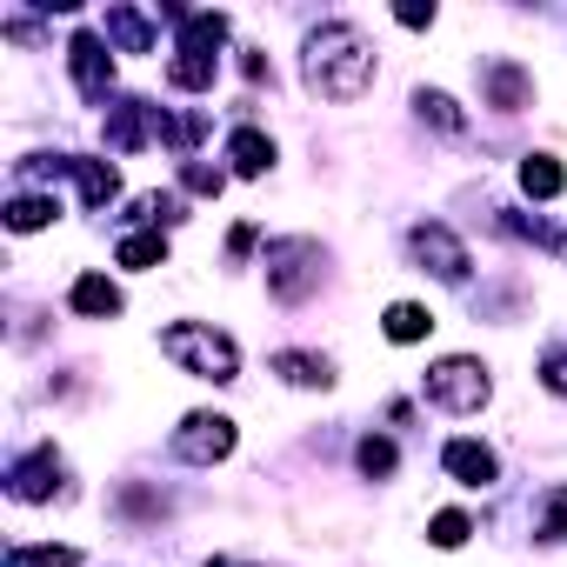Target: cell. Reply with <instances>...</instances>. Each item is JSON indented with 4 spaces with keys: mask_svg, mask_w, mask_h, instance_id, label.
I'll list each match as a JSON object with an SVG mask.
<instances>
[{
    "mask_svg": "<svg viewBox=\"0 0 567 567\" xmlns=\"http://www.w3.org/2000/svg\"><path fill=\"white\" fill-rule=\"evenodd\" d=\"M308 87L321 101H361L374 87V48L361 41V28L328 21L308 34Z\"/></svg>",
    "mask_w": 567,
    "mask_h": 567,
    "instance_id": "cell-1",
    "label": "cell"
},
{
    "mask_svg": "<svg viewBox=\"0 0 567 567\" xmlns=\"http://www.w3.org/2000/svg\"><path fill=\"white\" fill-rule=\"evenodd\" d=\"M441 467H447L461 487H487V481L501 474L494 447H481V441H447V447H441Z\"/></svg>",
    "mask_w": 567,
    "mask_h": 567,
    "instance_id": "cell-11",
    "label": "cell"
},
{
    "mask_svg": "<svg viewBox=\"0 0 567 567\" xmlns=\"http://www.w3.org/2000/svg\"><path fill=\"white\" fill-rule=\"evenodd\" d=\"M534 534H540V540H560V534H567V487H554V494H547V507H540Z\"/></svg>",
    "mask_w": 567,
    "mask_h": 567,
    "instance_id": "cell-27",
    "label": "cell"
},
{
    "mask_svg": "<svg viewBox=\"0 0 567 567\" xmlns=\"http://www.w3.org/2000/svg\"><path fill=\"white\" fill-rule=\"evenodd\" d=\"M254 240H260V234H254V227H247V220H240V227H234V234H227V254H254Z\"/></svg>",
    "mask_w": 567,
    "mask_h": 567,
    "instance_id": "cell-31",
    "label": "cell"
},
{
    "mask_svg": "<svg viewBox=\"0 0 567 567\" xmlns=\"http://www.w3.org/2000/svg\"><path fill=\"white\" fill-rule=\"evenodd\" d=\"M161 260H167V240H161V234H127V240H121V267H141V274H147V267H161Z\"/></svg>",
    "mask_w": 567,
    "mask_h": 567,
    "instance_id": "cell-23",
    "label": "cell"
},
{
    "mask_svg": "<svg viewBox=\"0 0 567 567\" xmlns=\"http://www.w3.org/2000/svg\"><path fill=\"white\" fill-rule=\"evenodd\" d=\"M207 567H240V560H207Z\"/></svg>",
    "mask_w": 567,
    "mask_h": 567,
    "instance_id": "cell-32",
    "label": "cell"
},
{
    "mask_svg": "<svg viewBox=\"0 0 567 567\" xmlns=\"http://www.w3.org/2000/svg\"><path fill=\"white\" fill-rule=\"evenodd\" d=\"M427 401L447 408V414H481L487 408V368L467 361V354H447L427 368Z\"/></svg>",
    "mask_w": 567,
    "mask_h": 567,
    "instance_id": "cell-4",
    "label": "cell"
},
{
    "mask_svg": "<svg viewBox=\"0 0 567 567\" xmlns=\"http://www.w3.org/2000/svg\"><path fill=\"white\" fill-rule=\"evenodd\" d=\"M321 288V247L315 240H274L267 247V295L274 301H308Z\"/></svg>",
    "mask_w": 567,
    "mask_h": 567,
    "instance_id": "cell-3",
    "label": "cell"
},
{
    "mask_svg": "<svg viewBox=\"0 0 567 567\" xmlns=\"http://www.w3.org/2000/svg\"><path fill=\"white\" fill-rule=\"evenodd\" d=\"M560 187H567V174H560L554 154H527V161H520V194H527V200H554Z\"/></svg>",
    "mask_w": 567,
    "mask_h": 567,
    "instance_id": "cell-16",
    "label": "cell"
},
{
    "mask_svg": "<svg viewBox=\"0 0 567 567\" xmlns=\"http://www.w3.org/2000/svg\"><path fill=\"white\" fill-rule=\"evenodd\" d=\"M21 560H28V567H74L81 554H74V547H21Z\"/></svg>",
    "mask_w": 567,
    "mask_h": 567,
    "instance_id": "cell-28",
    "label": "cell"
},
{
    "mask_svg": "<svg viewBox=\"0 0 567 567\" xmlns=\"http://www.w3.org/2000/svg\"><path fill=\"white\" fill-rule=\"evenodd\" d=\"M181 187H187V194H200V200H220L227 174H220V167H207V161H187V167H181Z\"/></svg>",
    "mask_w": 567,
    "mask_h": 567,
    "instance_id": "cell-24",
    "label": "cell"
},
{
    "mask_svg": "<svg viewBox=\"0 0 567 567\" xmlns=\"http://www.w3.org/2000/svg\"><path fill=\"white\" fill-rule=\"evenodd\" d=\"M68 74H74V87H81L87 101H101L107 81H114V48H107L101 34H74V41H68Z\"/></svg>",
    "mask_w": 567,
    "mask_h": 567,
    "instance_id": "cell-6",
    "label": "cell"
},
{
    "mask_svg": "<svg viewBox=\"0 0 567 567\" xmlns=\"http://www.w3.org/2000/svg\"><path fill=\"white\" fill-rule=\"evenodd\" d=\"M481 94H487V107H501V114H520V107H534V74L494 54V61L481 68Z\"/></svg>",
    "mask_w": 567,
    "mask_h": 567,
    "instance_id": "cell-8",
    "label": "cell"
},
{
    "mask_svg": "<svg viewBox=\"0 0 567 567\" xmlns=\"http://www.w3.org/2000/svg\"><path fill=\"white\" fill-rule=\"evenodd\" d=\"M408 247H414V260H421L427 274H441V280H467V267H474V260H467V247H461L447 227H434V220H427V227H414V234H408Z\"/></svg>",
    "mask_w": 567,
    "mask_h": 567,
    "instance_id": "cell-7",
    "label": "cell"
},
{
    "mask_svg": "<svg viewBox=\"0 0 567 567\" xmlns=\"http://www.w3.org/2000/svg\"><path fill=\"white\" fill-rule=\"evenodd\" d=\"M8 567H28V560H21V554H14V560H8Z\"/></svg>",
    "mask_w": 567,
    "mask_h": 567,
    "instance_id": "cell-33",
    "label": "cell"
},
{
    "mask_svg": "<svg viewBox=\"0 0 567 567\" xmlns=\"http://www.w3.org/2000/svg\"><path fill=\"white\" fill-rule=\"evenodd\" d=\"M401 28H434V8H421V0H408V8H394Z\"/></svg>",
    "mask_w": 567,
    "mask_h": 567,
    "instance_id": "cell-29",
    "label": "cell"
},
{
    "mask_svg": "<svg viewBox=\"0 0 567 567\" xmlns=\"http://www.w3.org/2000/svg\"><path fill=\"white\" fill-rule=\"evenodd\" d=\"M227 161H234V174H247V181H254V174H267V167H274V141H267L260 127H240V134L227 141Z\"/></svg>",
    "mask_w": 567,
    "mask_h": 567,
    "instance_id": "cell-14",
    "label": "cell"
},
{
    "mask_svg": "<svg viewBox=\"0 0 567 567\" xmlns=\"http://www.w3.org/2000/svg\"><path fill=\"white\" fill-rule=\"evenodd\" d=\"M161 354L181 361V368L200 374V381H234V374H240V348H234L220 328H207V321H174V328L161 334Z\"/></svg>",
    "mask_w": 567,
    "mask_h": 567,
    "instance_id": "cell-2",
    "label": "cell"
},
{
    "mask_svg": "<svg viewBox=\"0 0 567 567\" xmlns=\"http://www.w3.org/2000/svg\"><path fill=\"white\" fill-rule=\"evenodd\" d=\"M167 81H174L181 94H200V87H214V61H207V54H174V61H167Z\"/></svg>",
    "mask_w": 567,
    "mask_h": 567,
    "instance_id": "cell-21",
    "label": "cell"
},
{
    "mask_svg": "<svg viewBox=\"0 0 567 567\" xmlns=\"http://www.w3.org/2000/svg\"><path fill=\"white\" fill-rule=\"evenodd\" d=\"M274 374H280V381H295V388H328V381H334V368H328L321 354H301V348L274 354Z\"/></svg>",
    "mask_w": 567,
    "mask_h": 567,
    "instance_id": "cell-17",
    "label": "cell"
},
{
    "mask_svg": "<svg viewBox=\"0 0 567 567\" xmlns=\"http://www.w3.org/2000/svg\"><path fill=\"white\" fill-rule=\"evenodd\" d=\"M68 301H74V315H87V321H114V315H121V288H114L107 274H81Z\"/></svg>",
    "mask_w": 567,
    "mask_h": 567,
    "instance_id": "cell-12",
    "label": "cell"
},
{
    "mask_svg": "<svg viewBox=\"0 0 567 567\" xmlns=\"http://www.w3.org/2000/svg\"><path fill=\"white\" fill-rule=\"evenodd\" d=\"M54 214H61L54 194H14V200H8V227H14V234H34V227H48Z\"/></svg>",
    "mask_w": 567,
    "mask_h": 567,
    "instance_id": "cell-19",
    "label": "cell"
},
{
    "mask_svg": "<svg viewBox=\"0 0 567 567\" xmlns=\"http://www.w3.org/2000/svg\"><path fill=\"white\" fill-rule=\"evenodd\" d=\"M154 127L167 134L161 107H147V101H114V107H107V147H121V154H141Z\"/></svg>",
    "mask_w": 567,
    "mask_h": 567,
    "instance_id": "cell-9",
    "label": "cell"
},
{
    "mask_svg": "<svg viewBox=\"0 0 567 567\" xmlns=\"http://www.w3.org/2000/svg\"><path fill=\"white\" fill-rule=\"evenodd\" d=\"M381 328H388V341H401V348H408V341H427V328H434V315H427V308H414V301H394Z\"/></svg>",
    "mask_w": 567,
    "mask_h": 567,
    "instance_id": "cell-20",
    "label": "cell"
},
{
    "mask_svg": "<svg viewBox=\"0 0 567 567\" xmlns=\"http://www.w3.org/2000/svg\"><path fill=\"white\" fill-rule=\"evenodd\" d=\"M354 461H361V474H394V441H381V434H368L361 447H354Z\"/></svg>",
    "mask_w": 567,
    "mask_h": 567,
    "instance_id": "cell-25",
    "label": "cell"
},
{
    "mask_svg": "<svg viewBox=\"0 0 567 567\" xmlns=\"http://www.w3.org/2000/svg\"><path fill=\"white\" fill-rule=\"evenodd\" d=\"M101 41H114L121 54H154V28H147L134 8H107V21H101Z\"/></svg>",
    "mask_w": 567,
    "mask_h": 567,
    "instance_id": "cell-13",
    "label": "cell"
},
{
    "mask_svg": "<svg viewBox=\"0 0 567 567\" xmlns=\"http://www.w3.org/2000/svg\"><path fill=\"white\" fill-rule=\"evenodd\" d=\"M227 454H234V421H227V414H187V421L174 427V461L214 467V461H227Z\"/></svg>",
    "mask_w": 567,
    "mask_h": 567,
    "instance_id": "cell-5",
    "label": "cell"
},
{
    "mask_svg": "<svg viewBox=\"0 0 567 567\" xmlns=\"http://www.w3.org/2000/svg\"><path fill=\"white\" fill-rule=\"evenodd\" d=\"M8 487H14V501H48V494L61 487V454H54V441H41L34 454H21L14 474H8Z\"/></svg>",
    "mask_w": 567,
    "mask_h": 567,
    "instance_id": "cell-10",
    "label": "cell"
},
{
    "mask_svg": "<svg viewBox=\"0 0 567 567\" xmlns=\"http://www.w3.org/2000/svg\"><path fill=\"white\" fill-rule=\"evenodd\" d=\"M414 107H421V121H434L441 134H461V127H467V114H461V107H454V94H441V87H427Z\"/></svg>",
    "mask_w": 567,
    "mask_h": 567,
    "instance_id": "cell-22",
    "label": "cell"
},
{
    "mask_svg": "<svg viewBox=\"0 0 567 567\" xmlns=\"http://www.w3.org/2000/svg\"><path fill=\"white\" fill-rule=\"evenodd\" d=\"M220 41H227V14H187L181 21V54H207L214 61Z\"/></svg>",
    "mask_w": 567,
    "mask_h": 567,
    "instance_id": "cell-18",
    "label": "cell"
},
{
    "mask_svg": "<svg viewBox=\"0 0 567 567\" xmlns=\"http://www.w3.org/2000/svg\"><path fill=\"white\" fill-rule=\"evenodd\" d=\"M68 174L81 181V200H87V207H107V200L121 194V174H114L107 161H74V154H68Z\"/></svg>",
    "mask_w": 567,
    "mask_h": 567,
    "instance_id": "cell-15",
    "label": "cell"
},
{
    "mask_svg": "<svg viewBox=\"0 0 567 567\" xmlns=\"http://www.w3.org/2000/svg\"><path fill=\"white\" fill-rule=\"evenodd\" d=\"M540 381H547L554 394H567V354H547V368H540Z\"/></svg>",
    "mask_w": 567,
    "mask_h": 567,
    "instance_id": "cell-30",
    "label": "cell"
},
{
    "mask_svg": "<svg viewBox=\"0 0 567 567\" xmlns=\"http://www.w3.org/2000/svg\"><path fill=\"white\" fill-rule=\"evenodd\" d=\"M467 534H474V520H467L461 507H447V514H434V527H427V540H434V547H461Z\"/></svg>",
    "mask_w": 567,
    "mask_h": 567,
    "instance_id": "cell-26",
    "label": "cell"
}]
</instances>
